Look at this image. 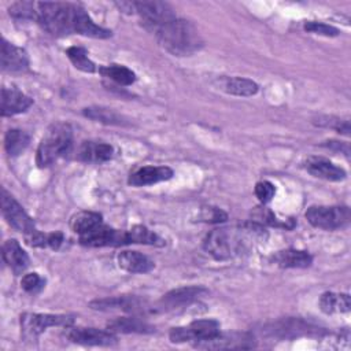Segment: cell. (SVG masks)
<instances>
[{
	"instance_id": "obj_2",
	"label": "cell",
	"mask_w": 351,
	"mask_h": 351,
	"mask_svg": "<svg viewBox=\"0 0 351 351\" xmlns=\"http://www.w3.org/2000/svg\"><path fill=\"white\" fill-rule=\"evenodd\" d=\"M154 34L159 44L174 56H189L203 47V38L197 27L184 18L170 19L159 26Z\"/></svg>"
},
{
	"instance_id": "obj_31",
	"label": "cell",
	"mask_w": 351,
	"mask_h": 351,
	"mask_svg": "<svg viewBox=\"0 0 351 351\" xmlns=\"http://www.w3.org/2000/svg\"><path fill=\"white\" fill-rule=\"evenodd\" d=\"M128 237H129V244L136 243V244H147V245H155V247H163L166 244L165 240L158 233H155L154 230L143 225L132 226L128 230Z\"/></svg>"
},
{
	"instance_id": "obj_6",
	"label": "cell",
	"mask_w": 351,
	"mask_h": 351,
	"mask_svg": "<svg viewBox=\"0 0 351 351\" xmlns=\"http://www.w3.org/2000/svg\"><path fill=\"white\" fill-rule=\"evenodd\" d=\"M306 218L314 228L336 230L350 223L351 214L347 206H311L306 211Z\"/></svg>"
},
{
	"instance_id": "obj_4",
	"label": "cell",
	"mask_w": 351,
	"mask_h": 351,
	"mask_svg": "<svg viewBox=\"0 0 351 351\" xmlns=\"http://www.w3.org/2000/svg\"><path fill=\"white\" fill-rule=\"evenodd\" d=\"M73 148V130L66 122L52 123L44 133L36 152L38 167L51 166L59 158L67 155Z\"/></svg>"
},
{
	"instance_id": "obj_17",
	"label": "cell",
	"mask_w": 351,
	"mask_h": 351,
	"mask_svg": "<svg viewBox=\"0 0 351 351\" xmlns=\"http://www.w3.org/2000/svg\"><path fill=\"white\" fill-rule=\"evenodd\" d=\"M304 167L311 176L326 180V181H341L347 177V173L343 167L321 156L308 158L304 163Z\"/></svg>"
},
{
	"instance_id": "obj_30",
	"label": "cell",
	"mask_w": 351,
	"mask_h": 351,
	"mask_svg": "<svg viewBox=\"0 0 351 351\" xmlns=\"http://www.w3.org/2000/svg\"><path fill=\"white\" fill-rule=\"evenodd\" d=\"M99 73L103 77H106V78H108V80H111L115 84L122 85V86L132 85L136 81L134 71H132L129 67H126L123 64L112 63V64L101 66V67H99Z\"/></svg>"
},
{
	"instance_id": "obj_20",
	"label": "cell",
	"mask_w": 351,
	"mask_h": 351,
	"mask_svg": "<svg viewBox=\"0 0 351 351\" xmlns=\"http://www.w3.org/2000/svg\"><path fill=\"white\" fill-rule=\"evenodd\" d=\"M1 256H3V261L7 263V266L15 274H22L29 267V263H30L29 255L15 239H10L4 241V244L1 245Z\"/></svg>"
},
{
	"instance_id": "obj_10",
	"label": "cell",
	"mask_w": 351,
	"mask_h": 351,
	"mask_svg": "<svg viewBox=\"0 0 351 351\" xmlns=\"http://www.w3.org/2000/svg\"><path fill=\"white\" fill-rule=\"evenodd\" d=\"M208 289L202 285H189L180 287L165 293L155 304L154 310L156 311H171L184 306H189L197 302L200 298L206 296Z\"/></svg>"
},
{
	"instance_id": "obj_33",
	"label": "cell",
	"mask_w": 351,
	"mask_h": 351,
	"mask_svg": "<svg viewBox=\"0 0 351 351\" xmlns=\"http://www.w3.org/2000/svg\"><path fill=\"white\" fill-rule=\"evenodd\" d=\"M66 55L70 62L74 64L75 69L84 73H93L96 71V64L89 59L88 52L82 47H69L66 49Z\"/></svg>"
},
{
	"instance_id": "obj_12",
	"label": "cell",
	"mask_w": 351,
	"mask_h": 351,
	"mask_svg": "<svg viewBox=\"0 0 351 351\" xmlns=\"http://www.w3.org/2000/svg\"><path fill=\"white\" fill-rule=\"evenodd\" d=\"M80 243L86 247H118L129 244L128 230L110 228L104 223L80 236Z\"/></svg>"
},
{
	"instance_id": "obj_18",
	"label": "cell",
	"mask_w": 351,
	"mask_h": 351,
	"mask_svg": "<svg viewBox=\"0 0 351 351\" xmlns=\"http://www.w3.org/2000/svg\"><path fill=\"white\" fill-rule=\"evenodd\" d=\"M33 100L21 92L18 88L4 86L1 89V115L3 117H12L21 112H25Z\"/></svg>"
},
{
	"instance_id": "obj_39",
	"label": "cell",
	"mask_w": 351,
	"mask_h": 351,
	"mask_svg": "<svg viewBox=\"0 0 351 351\" xmlns=\"http://www.w3.org/2000/svg\"><path fill=\"white\" fill-rule=\"evenodd\" d=\"M45 280L38 273H27L21 280V287L29 293H37L44 288Z\"/></svg>"
},
{
	"instance_id": "obj_7",
	"label": "cell",
	"mask_w": 351,
	"mask_h": 351,
	"mask_svg": "<svg viewBox=\"0 0 351 351\" xmlns=\"http://www.w3.org/2000/svg\"><path fill=\"white\" fill-rule=\"evenodd\" d=\"M133 12L140 16L143 26L152 33L159 26L177 16L169 3L158 0L133 1Z\"/></svg>"
},
{
	"instance_id": "obj_19",
	"label": "cell",
	"mask_w": 351,
	"mask_h": 351,
	"mask_svg": "<svg viewBox=\"0 0 351 351\" xmlns=\"http://www.w3.org/2000/svg\"><path fill=\"white\" fill-rule=\"evenodd\" d=\"M173 176L174 171L169 166H143L130 174L128 182L133 186H144L167 181Z\"/></svg>"
},
{
	"instance_id": "obj_5",
	"label": "cell",
	"mask_w": 351,
	"mask_h": 351,
	"mask_svg": "<svg viewBox=\"0 0 351 351\" xmlns=\"http://www.w3.org/2000/svg\"><path fill=\"white\" fill-rule=\"evenodd\" d=\"M21 335L27 341H34L37 337L51 326L67 328L74 324V318L66 314H40L23 313L19 319Z\"/></svg>"
},
{
	"instance_id": "obj_9",
	"label": "cell",
	"mask_w": 351,
	"mask_h": 351,
	"mask_svg": "<svg viewBox=\"0 0 351 351\" xmlns=\"http://www.w3.org/2000/svg\"><path fill=\"white\" fill-rule=\"evenodd\" d=\"M1 213L7 223L14 230L23 233L25 236L36 230L33 218L23 210V207L15 200V197L10 192H7L4 188L1 189Z\"/></svg>"
},
{
	"instance_id": "obj_34",
	"label": "cell",
	"mask_w": 351,
	"mask_h": 351,
	"mask_svg": "<svg viewBox=\"0 0 351 351\" xmlns=\"http://www.w3.org/2000/svg\"><path fill=\"white\" fill-rule=\"evenodd\" d=\"M10 15L16 21H34L37 18L36 1H16L8 8Z\"/></svg>"
},
{
	"instance_id": "obj_38",
	"label": "cell",
	"mask_w": 351,
	"mask_h": 351,
	"mask_svg": "<svg viewBox=\"0 0 351 351\" xmlns=\"http://www.w3.org/2000/svg\"><path fill=\"white\" fill-rule=\"evenodd\" d=\"M303 29L308 33H314V34H319V36H326V37H335L337 36L340 32L339 29H336L332 25H328L325 22H317V21H307L303 25Z\"/></svg>"
},
{
	"instance_id": "obj_37",
	"label": "cell",
	"mask_w": 351,
	"mask_h": 351,
	"mask_svg": "<svg viewBox=\"0 0 351 351\" xmlns=\"http://www.w3.org/2000/svg\"><path fill=\"white\" fill-rule=\"evenodd\" d=\"M226 219H228V214L223 210L213 206L202 207L200 213L197 214V221L207 222V223H219V222H225Z\"/></svg>"
},
{
	"instance_id": "obj_3",
	"label": "cell",
	"mask_w": 351,
	"mask_h": 351,
	"mask_svg": "<svg viewBox=\"0 0 351 351\" xmlns=\"http://www.w3.org/2000/svg\"><path fill=\"white\" fill-rule=\"evenodd\" d=\"M81 7L80 4L64 1H36V22L52 36L77 34Z\"/></svg>"
},
{
	"instance_id": "obj_35",
	"label": "cell",
	"mask_w": 351,
	"mask_h": 351,
	"mask_svg": "<svg viewBox=\"0 0 351 351\" xmlns=\"http://www.w3.org/2000/svg\"><path fill=\"white\" fill-rule=\"evenodd\" d=\"M252 217L255 219V222H259V223H267V225H271V226H281V228H285V229H292L295 222L292 219H288V221H280L269 208H258Z\"/></svg>"
},
{
	"instance_id": "obj_32",
	"label": "cell",
	"mask_w": 351,
	"mask_h": 351,
	"mask_svg": "<svg viewBox=\"0 0 351 351\" xmlns=\"http://www.w3.org/2000/svg\"><path fill=\"white\" fill-rule=\"evenodd\" d=\"M30 137L26 132L19 129H10L4 137V148L10 156L21 155L29 145Z\"/></svg>"
},
{
	"instance_id": "obj_8",
	"label": "cell",
	"mask_w": 351,
	"mask_h": 351,
	"mask_svg": "<svg viewBox=\"0 0 351 351\" xmlns=\"http://www.w3.org/2000/svg\"><path fill=\"white\" fill-rule=\"evenodd\" d=\"M219 322L213 318L196 319L185 326L171 328L169 337L171 343L199 341L217 336L219 333Z\"/></svg>"
},
{
	"instance_id": "obj_1",
	"label": "cell",
	"mask_w": 351,
	"mask_h": 351,
	"mask_svg": "<svg viewBox=\"0 0 351 351\" xmlns=\"http://www.w3.org/2000/svg\"><path fill=\"white\" fill-rule=\"evenodd\" d=\"M267 236V230L262 223L250 221L211 230L203 240V248L217 261H228L263 244Z\"/></svg>"
},
{
	"instance_id": "obj_36",
	"label": "cell",
	"mask_w": 351,
	"mask_h": 351,
	"mask_svg": "<svg viewBox=\"0 0 351 351\" xmlns=\"http://www.w3.org/2000/svg\"><path fill=\"white\" fill-rule=\"evenodd\" d=\"M314 123L318 125V126L335 129L337 133H341V134H346V136H350V132H351L350 121H348V119H341V118L332 117V115H330V117H328V115L318 117V118L314 121Z\"/></svg>"
},
{
	"instance_id": "obj_22",
	"label": "cell",
	"mask_w": 351,
	"mask_h": 351,
	"mask_svg": "<svg viewBox=\"0 0 351 351\" xmlns=\"http://www.w3.org/2000/svg\"><path fill=\"white\" fill-rule=\"evenodd\" d=\"M112 145L103 141H84L78 148V159L85 163H103L112 158Z\"/></svg>"
},
{
	"instance_id": "obj_28",
	"label": "cell",
	"mask_w": 351,
	"mask_h": 351,
	"mask_svg": "<svg viewBox=\"0 0 351 351\" xmlns=\"http://www.w3.org/2000/svg\"><path fill=\"white\" fill-rule=\"evenodd\" d=\"M26 243L30 247L36 248H51V250H59L60 245L64 241V236L62 232H51V233H44L40 230H34L29 234L25 236Z\"/></svg>"
},
{
	"instance_id": "obj_40",
	"label": "cell",
	"mask_w": 351,
	"mask_h": 351,
	"mask_svg": "<svg viewBox=\"0 0 351 351\" xmlns=\"http://www.w3.org/2000/svg\"><path fill=\"white\" fill-rule=\"evenodd\" d=\"M254 192H255V196L258 197V200L265 204V203H269L274 197L276 186L270 181L263 180V181L256 182Z\"/></svg>"
},
{
	"instance_id": "obj_25",
	"label": "cell",
	"mask_w": 351,
	"mask_h": 351,
	"mask_svg": "<svg viewBox=\"0 0 351 351\" xmlns=\"http://www.w3.org/2000/svg\"><path fill=\"white\" fill-rule=\"evenodd\" d=\"M273 262L280 267L304 269L311 265L313 256L307 251H303V250L287 248V250L276 252L273 255Z\"/></svg>"
},
{
	"instance_id": "obj_13",
	"label": "cell",
	"mask_w": 351,
	"mask_h": 351,
	"mask_svg": "<svg viewBox=\"0 0 351 351\" xmlns=\"http://www.w3.org/2000/svg\"><path fill=\"white\" fill-rule=\"evenodd\" d=\"M263 332L271 337L293 339V337L315 335V333L319 335L321 329L310 325L308 322H306L300 318H285V319H281V321L267 325L263 329Z\"/></svg>"
},
{
	"instance_id": "obj_14",
	"label": "cell",
	"mask_w": 351,
	"mask_h": 351,
	"mask_svg": "<svg viewBox=\"0 0 351 351\" xmlns=\"http://www.w3.org/2000/svg\"><path fill=\"white\" fill-rule=\"evenodd\" d=\"M196 348L203 350H244L255 347V340L250 333H226L221 332L206 340H199L195 343Z\"/></svg>"
},
{
	"instance_id": "obj_29",
	"label": "cell",
	"mask_w": 351,
	"mask_h": 351,
	"mask_svg": "<svg viewBox=\"0 0 351 351\" xmlns=\"http://www.w3.org/2000/svg\"><path fill=\"white\" fill-rule=\"evenodd\" d=\"M103 219L99 213L95 211H80L70 218V228L80 236L90 232L96 226L101 225Z\"/></svg>"
},
{
	"instance_id": "obj_26",
	"label": "cell",
	"mask_w": 351,
	"mask_h": 351,
	"mask_svg": "<svg viewBox=\"0 0 351 351\" xmlns=\"http://www.w3.org/2000/svg\"><path fill=\"white\" fill-rule=\"evenodd\" d=\"M319 308L325 314H341L348 313L351 308L350 295L348 293H336L325 292L319 298Z\"/></svg>"
},
{
	"instance_id": "obj_23",
	"label": "cell",
	"mask_w": 351,
	"mask_h": 351,
	"mask_svg": "<svg viewBox=\"0 0 351 351\" xmlns=\"http://www.w3.org/2000/svg\"><path fill=\"white\" fill-rule=\"evenodd\" d=\"M214 84L218 89L236 96H252L259 90L255 81L243 77H219Z\"/></svg>"
},
{
	"instance_id": "obj_11",
	"label": "cell",
	"mask_w": 351,
	"mask_h": 351,
	"mask_svg": "<svg viewBox=\"0 0 351 351\" xmlns=\"http://www.w3.org/2000/svg\"><path fill=\"white\" fill-rule=\"evenodd\" d=\"M64 337L75 344L82 346H112L117 343L115 333L97 328H84V326H67L64 328Z\"/></svg>"
},
{
	"instance_id": "obj_15",
	"label": "cell",
	"mask_w": 351,
	"mask_h": 351,
	"mask_svg": "<svg viewBox=\"0 0 351 351\" xmlns=\"http://www.w3.org/2000/svg\"><path fill=\"white\" fill-rule=\"evenodd\" d=\"M89 307L99 311L121 310L126 313H138L145 310V300L136 295H121V296L95 299L89 303Z\"/></svg>"
},
{
	"instance_id": "obj_16",
	"label": "cell",
	"mask_w": 351,
	"mask_h": 351,
	"mask_svg": "<svg viewBox=\"0 0 351 351\" xmlns=\"http://www.w3.org/2000/svg\"><path fill=\"white\" fill-rule=\"evenodd\" d=\"M1 70L7 73H21L27 70L29 58L25 49L14 45L12 43L1 38Z\"/></svg>"
},
{
	"instance_id": "obj_21",
	"label": "cell",
	"mask_w": 351,
	"mask_h": 351,
	"mask_svg": "<svg viewBox=\"0 0 351 351\" xmlns=\"http://www.w3.org/2000/svg\"><path fill=\"white\" fill-rule=\"evenodd\" d=\"M117 263L122 270L128 273H138V274L148 273L155 267L154 262L147 255L138 251H130V250L121 251L117 255Z\"/></svg>"
},
{
	"instance_id": "obj_27",
	"label": "cell",
	"mask_w": 351,
	"mask_h": 351,
	"mask_svg": "<svg viewBox=\"0 0 351 351\" xmlns=\"http://www.w3.org/2000/svg\"><path fill=\"white\" fill-rule=\"evenodd\" d=\"M84 117L104 123V125H115V126H126L129 125L128 121L118 114L117 111H114L112 108H107V107H99V106H92V107H85L82 110Z\"/></svg>"
},
{
	"instance_id": "obj_24",
	"label": "cell",
	"mask_w": 351,
	"mask_h": 351,
	"mask_svg": "<svg viewBox=\"0 0 351 351\" xmlns=\"http://www.w3.org/2000/svg\"><path fill=\"white\" fill-rule=\"evenodd\" d=\"M112 333H151L155 328L137 317H121L107 322V328Z\"/></svg>"
}]
</instances>
